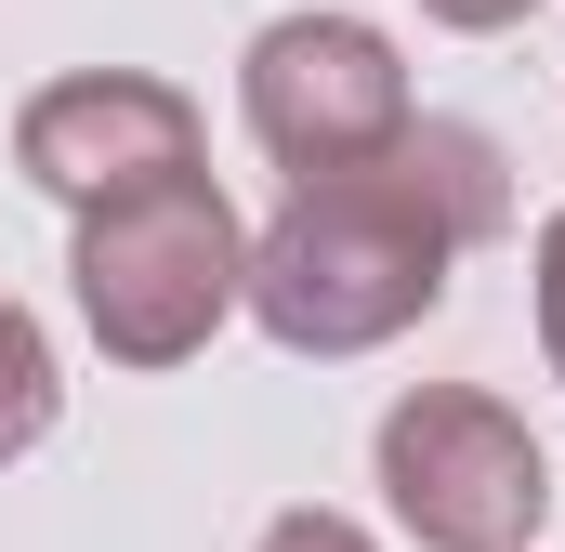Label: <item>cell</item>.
<instances>
[{
    "mask_svg": "<svg viewBox=\"0 0 565 552\" xmlns=\"http://www.w3.org/2000/svg\"><path fill=\"white\" fill-rule=\"evenodd\" d=\"M513 224V158L473 119H408L369 171L289 184V211L250 237V316L289 355H382L447 302V264Z\"/></svg>",
    "mask_w": 565,
    "mask_h": 552,
    "instance_id": "1",
    "label": "cell"
},
{
    "mask_svg": "<svg viewBox=\"0 0 565 552\" xmlns=\"http://www.w3.org/2000/svg\"><path fill=\"white\" fill-rule=\"evenodd\" d=\"M237 106H250V145L277 158L289 184H329V171H369L382 145L408 132V66L369 13H277L237 66Z\"/></svg>",
    "mask_w": 565,
    "mask_h": 552,
    "instance_id": "4",
    "label": "cell"
},
{
    "mask_svg": "<svg viewBox=\"0 0 565 552\" xmlns=\"http://www.w3.org/2000/svg\"><path fill=\"white\" fill-rule=\"evenodd\" d=\"M434 26H460V40H500V26H526L540 0H422Z\"/></svg>",
    "mask_w": 565,
    "mask_h": 552,
    "instance_id": "9",
    "label": "cell"
},
{
    "mask_svg": "<svg viewBox=\"0 0 565 552\" xmlns=\"http://www.w3.org/2000/svg\"><path fill=\"white\" fill-rule=\"evenodd\" d=\"M526 276H540V355H553V382H565V211L540 224V264Z\"/></svg>",
    "mask_w": 565,
    "mask_h": 552,
    "instance_id": "8",
    "label": "cell"
},
{
    "mask_svg": "<svg viewBox=\"0 0 565 552\" xmlns=\"http://www.w3.org/2000/svg\"><path fill=\"white\" fill-rule=\"evenodd\" d=\"M53 408H66V369H53V329L0 289V460H26L40 434H53Z\"/></svg>",
    "mask_w": 565,
    "mask_h": 552,
    "instance_id": "6",
    "label": "cell"
},
{
    "mask_svg": "<svg viewBox=\"0 0 565 552\" xmlns=\"http://www.w3.org/2000/svg\"><path fill=\"white\" fill-rule=\"evenodd\" d=\"M250 552H382V540H369L355 513H329V500H289V513H277Z\"/></svg>",
    "mask_w": 565,
    "mask_h": 552,
    "instance_id": "7",
    "label": "cell"
},
{
    "mask_svg": "<svg viewBox=\"0 0 565 552\" xmlns=\"http://www.w3.org/2000/svg\"><path fill=\"white\" fill-rule=\"evenodd\" d=\"M13 171L66 211H119V198H158V184H198V106L145 66H79V79H40L13 106Z\"/></svg>",
    "mask_w": 565,
    "mask_h": 552,
    "instance_id": "5",
    "label": "cell"
},
{
    "mask_svg": "<svg viewBox=\"0 0 565 552\" xmlns=\"http://www.w3.org/2000/svg\"><path fill=\"white\" fill-rule=\"evenodd\" d=\"M66 289H79V329L119 369H184L250 302V224L224 211L211 171L198 184H158V198H119V211H79Z\"/></svg>",
    "mask_w": 565,
    "mask_h": 552,
    "instance_id": "2",
    "label": "cell"
},
{
    "mask_svg": "<svg viewBox=\"0 0 565 552\" xmlns=\"http://www.w3.org/2000/svg\"><path fill=\"white\" fill-rule=\"evenodd\" d=\"M382 500L422 552H526L553 527V460L487 382H422L382 408Z\"/></svg>",
    "mask_w": 565,
    "mask_h": 552,
    "instance_id": "3",
    "label": "cell"
}]
</instances>
